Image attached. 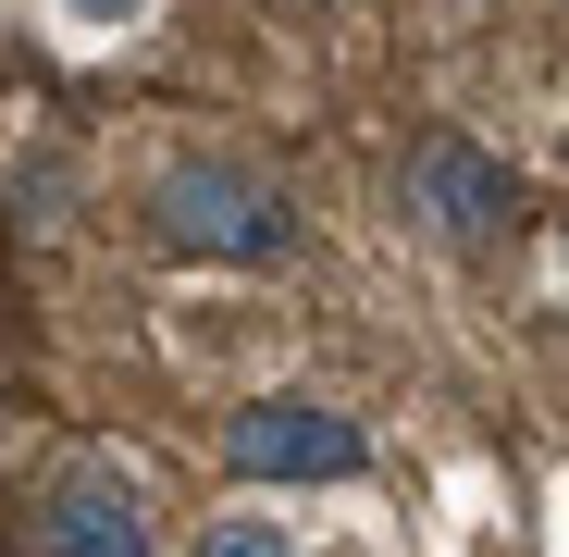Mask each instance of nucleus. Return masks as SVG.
I'll list each match as a JSON object with an SVG mask.
<instances>
[{"mask_svg": "<svg viewBox=\"0 0 569 557\" xmlns=\"http://www.w3.org/2000/svg\"><path fill=\"white\" fill-rule=\"evenodd\" d=\"M149 223H161V248H186V260H236V272H272L284 248H298L284 186H272L260 161H236V149H186V161H161V173H149Z\"/></svg>", "mask_w": 569, "mask_h": 557, "instance_id": "obj_1", "label": "nucleus"}, {"mask_svg": "<svg viewBox=\"0 0 569 557\" xmlns=\"http://www.w3.org/2000/svg\"><path fill=\"white\" fill-rule=\"evenodd\" d=\"M223 471L236 484H347V471H371V434L335 397H248L223 421Z\"/></svg>", "mask_w": 569, "mask_h": 557, "instance_id": "obj_2", "label": "nucleus"}, {"mask_svg": "<svg viewBox=\"0 0 569 557\" xmlns=\"http://www.w3.org/2000/svg\"><path fill=\"white\" fill-rule=\"evenodd\" d=\"M409 211L446 236V248H496L520 223V173L496 149H470V137H421L409 149Z\"/></svg>", "mask_w": 569, "mask_h": 557, "instance_id": "obj_3", "label": "nucleus"}, {"mask_svg": "<svg viewBox=\"0 0 569 557\" xmlns=\"http://www.w3.org/2000/svg\"><path fill=\"white\" fill-rule=\"evenodd\" d=\"M38 557H161V533H149L137 484L87 458V471H62V484L38 496Z\"/></svg>", "mask_w": 569, "mask_h": 557, "instance_id": "obj_4", "label": "nucleus"}, {"mask_svg": "<svg viewBox=\"0 0 569 557\" xmlns=\"http://www.w3.org/2000/svg\"><path fill=\"white\" fill-rule=\"evenodd\" d=\"M199 557H298V545L260 533V520H211V533H199Z\"/></svg>", "mask_w": 569, "mask_h": 557, "instance_id": "obj_5", "label": "nucleus"}, {"mask_svg": "<svg viewBox=\"0 0 569 557\" xmlns=\"http://www.w3.org/2000/svg\"><path fill=\"white\" fill-rule=\"evenodd\" d=\"M62 13H74V26H137L149 0H62Z\"/></svg>", "mask_w": 569, "mask_h": 557, "instance_id": "obj_6", "label": "nucleus"}, {"mask_svg": "<svg viewBox=\"0 0 569 557\" xmlns=\"http://www.w3.org/2000/svg\"><path fill=\"white\" fill-rule=\"evenodd\" d=\"M446 13H470V0H446Z\"/></svg>", "mask_w": 569, "mask_h": 557, "instance_id": "obj_7", "label": "nucleus"}]
</instances>
